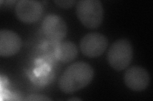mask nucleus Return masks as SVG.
<instances>
[{
	"label": "nucleus",
	"mask_w": 153,
	"mask_h": 101,
	"mask_svg": "<svg viewBox=\"0 0 153 101\" xmlns=\"http://www.w3.org/2000/svg\"><path fill=\"white\" fill-rule=\"evenodd\" d=\"M94 70L85 62H76L68 66L59 80V86L65 94H72L84 88L92 81Z\"/></svg>",
	"instance_id": "f257e3e1"
},
{
	"label": "nucleus",
	"mask_w": 153,
	"mask_h": 101,
	"mask_svg": "<svg viewBox=\"0 0 153 101\" xmlns=\"http://www.w3.org/2000/svg\"><path fill=\"white\" fill-rule=\"evenodd\" d=\"M76 13L80 21L89 28H97L103 22L104 11L99 0H80L76 3Z\"/></svg>",
	"instance_id": "f03ea898"
},
{
	"label": "nucleus",
	"mask_w": 153,
	"mask_h": 101,
	"mask_svg": "<svg viewBox=\"0 0 153 101\" xmlns=\"http://www.w3.org/2000/svg\"><path fill=\"white\" fill-rule=\"evenodd\" d=\"M132 57V46L126 39L115 41L110 47L107 53L108 63L117 71L126 69L131 63Z\"/></svg>",
	"instance_id": "7ed1b4c3"
},
{
	"label": "nucleus",
	"mask_w": 153,
	"mask_h": 101,
	"mask_svg": "<svg viewBox=\"0 0 153 101\" xmlns=\"http://www.w3.org/2000/svg\"><path fill=\"white\" fill-rule=\"evenodd\" d=\"M107 46V38L98 32H91L85 35L80 42L81 51L89 57L100 56L106 50Z\"/></svg>",
	"instance_id": "20e7f679"
},
{
	"label": "nucleus",
	"mask_w": 153,
	"mask_h": 101,
	"mask_svg": "<svg viewBox=\"0 0 153 101\" xmlns=\"http://www.w3.org/2000/svg\"><path fill=\"white\" fill-rule=\"evenodd\" d=\"M42 25L45 35L52 41H61L67 33V25L64 19L55 13L47 15Z\"/></svg>",
	"instance_id": "39448f33"
},
{
	"label": "nucleus",
	"mask_w": 153,
	"mask_h": 101,
	"mask_svg": "<svg viewBox=\"0 0 153 101\" xmlns=\"http://www.w3.org/2000/svg\"><path fill=\"white\" fill-rule=\"evenodd\" d=\"M44 8L40 2L35 0H21L16 7L17 17L21 21L31 23L41 18Z\"/></svg>",
	"instance_id": "423d86ee"
},
{
	"label": "nucleus",
	"mask_w": 153,
	"mask_h": 101,
	"mask_svg": "<svg viewBox=\"0 0 153 101\" xmlns=\"http://www.w3.org/2000/svg\"><path fill=\"white\" fill-rule=\"evenodd\" d=\"M124 83L129 89L140 92L149 85L150 76L147 71L140 66H132L124 73Z\"/></svg>",
	"instance_id": "0eeeda50"
},
{
	"label": "nucleus",
	"mask_w": 153,
	"mask_h": 101,
	"mask_svg": "<svg viewBox=\"0 0 153 101\" xmlns=\"http://www.w3.org/2000/svg\"><path fill=\"white\" fill-rule=\"evenodd\" d=\"M22 46V40L17 33L12 31H0V56L9 57L16 54Z\"/></svg>",
	"instance_id": "6e6552de"
},
{
	"label": "nucleus",
	"mask_w": 153,
	"mask_h": 101,
	"mask_svg": "<svg viewBox=\"0 0 153 101\" xmlns=\"http://www.w3.org/2000/svg\"><path fill=\"white\" fill-rule=\"evenodd\" d=\"M55 54L57 58L61 62L67 63L74 61L78 55L76 45L71 41H63L56 47Z\"/></svg>",
	"instance_id": "1a4fd4ad"
},
{
	"label": "nucleus",
	"mask_w": 153,
	"mask_h": 101,
	"mask_svg": "<svg viewBox=\"0 0 153 101\" xmlns=\"http://www.w3.org/2000/svg\"><path fill=\"white\" fill-rule=\"evenodd\" d=\"M54 2L57 6L65 8H68L73 7L76 3L74 0H54Z\"/></svg>",
	"instance_id": "9d476101"
},
{
	"label": "nucleus",
	"mask_w": 153,
	"mask_h": 101,
	"mask_svg": "<svg viewBox=\"0 0 153 101\" xmlns=\"http://www.w3.org/2000/svg\"><path fill=\"white\" fill-rule=\"evenodd\" d=\"M26 100H34V101H40V100H51V99L49 97L44 95H32L28 96L27 98L25 99Z\"/></svg>",
	"instance_id": "9b49d317"
},
{
	"label": "nucleus",
	"mask_w": 153,
	"mask_h": 101,
	"mask_svg": "<svg viewBox=\"0 0 153 101\" xmlns=\"http://www.w3.org/2000/svg\"><path fill=\"white\" fill-rule=\"evenodd\" d=\"M68 100H81V99L78 98H71V99H69Z\"/></svg>",
	"instance_id": "f8f14e48"
}]
</instances>
